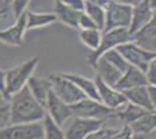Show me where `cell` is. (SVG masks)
Segmentation results:
<instances>
[{
    "label": "cell",
    "mask_w": 156,
    "mask_h": 139,
    "mask_svg": "<svg viewBox=\"0 0 156 139\" xmlns=\"http://www.w3.org/2000/svg\"><path fill=\"white\" fill-rule=\"evenodd\" d=\"M132 9L133 7L120 5L111 0L105 7V27L104 31L119 29V28H127L130 25L132 20Z\"/></svg>",
    "instance_id": "8992f818"
},
{
    "label": "cell",
    "mask_w": 156,
    "mask_h": 139,
    "mask_svg": "<svg viewBox=\"0 0 156 139\" xmlns=\"http://www.w3.org/2000/svg\"><path fill=\"white\" fill-rule=\"evenodd\" d=\"M135 136H148L156 130V111H149L136 122L129 124Z\"/></svg>",
    "instance_id": "7402d4cb"
},
{
    "label": "cell",
    "mask_w": 156,
    "mask_h": 139,
    "mask_svg": "<svg viewBox=\"0 0 156 139\" xmlns=\"http://www.w3.org/2000/svg\"><path fill=\"white\" fill-rule=\"evenodd\" d=\"M101 57H104L108 63H111L114 67H117L121 73L126 72V70L130 66L129 64L127 63V60L125 59L122 57V55L119 52L117 49H112L110 51L105 52Z\"/></svg>",
    "instance_id": "4316f807"
},
{
    "label": "cell",
    "mask_w": 156,
    "mask_h": 139,
    "mask_svg": "<svg viewBox=\"0 0 156 139\" xmlns=\"http://www.w3.org/2000/svg\"><path fill=\"white\" fill-rule=\"evenodd\" d=\"M84 13L87 14L91 18L93 22L96 23L98 29H100L101 31L104 30L105 27V7H101L99 5L90 4V2H85L84 1Z\"/></svg>",
    "instance_id": "484cf974"
},
{
    "label": "cell",
    "mask_w": 156,
    "mask_h": 139,
    "mask_svg": "<svg viewBox=\"0 0 156 139\" xmlns=\"http://www.w3.org/2000/svg\"><path fill=\"white\" fill-rule=\"evenodd\" d=\"M8 1H9V2H11V1H12V0H8Z\"/></svg>",
    "instance_id": "ee69618b"
},
{
    "label": "cell",
    "mask_w": 156,
    "mask_h": 139,
    "mask_svg": "<svg viewBox=\"0 0 156 139\" xmlns=\"http://www.w3.org/2000/svg\"><path fill=\"white\" fill-rule=\"evenodd\" d=\"M85 2H90V4H94V5H99L101 7H106V5L110 2L111 0H84Z\"/></svg>",
    "instance_id": "f35d334b"
},
{
    "label": "cell",
    "mask_w": 156,
    "mask_h": 139,
    "mask_svg": "<svg viewBox=\"0 0 156 139\" xmlns=\"http://www.w3.org/2000/svg\"><path fill=\"white\" fill-rule=\"evenodd\" d=\"M105 121L72 116L62 126L65 133V139H84L87 134L101 127Z\"/></svg>",
    "instance_id": "ba28073f"
},
{
    "label": "cell",
    "mask_w": 156,
    "mask_h": 139,
    "mask_svg": "<svg viewBox=\"0 0 156 139\" xmlns=\"http://www.w3.org/2000/svg\"><path fill=\"white\" fill-rule=\"evenodd\" d=\"M112 1H114L117 4H120V5H125V6L135 7L140 2H142L143 0H112Z\"/></svg>",
    "instance_id": "d590c367"
},
{
    "label": "cell",
    "mask_w": 156,
    "mask_h": 139,
    "mask_svg": "<svg viewBox=\"0 0 156 139\" xmlns=\"http://www.w3.org/2000/svg\"><path fill=\"white\" fill-rule=\"evenodd\" d=\"M135 134L133 132L132 127L128 124H122L118 129V131L112 137L111 139H134Z\"/></svg>",
    "instance_id": "f546056e"
},
{
    "label": "cell",
    "mask_w": 156,
    "mask_h": 139,
    "mask_svg": "<svg viewBox=\"0 0 156 139\" xmlns=\"http://www.w3.org/2000/svg\"><path fill=\"white\" fill-rule=\"evenodd\" d=\"M11 124V114H9V104L0 107V131Z\"/></svg>",
    "instance_id": "4dcf8cb0"
},
{
    "label": "cell",
    "mask_w": 156,
    "mask_h": 139,
    "mask_svg": "<svg viewBox=\"0 0 156 139\" xmlns=\"http://www.w3.org/2000/svg\"><path fill=\"white\" fill-rule=\"evenodd\" d=\"M154 18L156 19V11H154Z\"/></svg>",
    "instance_id": "7bdbcfd3"
},
{
    "label": "cell",
    "mask_w": 156,
    "mask_h": 139,
    "mask_svg": "<svg viewBox=\"0 0 156 139\" xmlns=\"http://www.w3.org/2000/svg\"><path fill=\"white\" fill-rule=\"evenodd\" d=\"M149 111L143 109L141 107H137L130 102H127L126 104L119 108L118 110L114 111V116L115 118L121 123V124H132L134 122H136L137 119H140L143 117L146 114H148Z\"/></svg>",
    "instance_id": "ffe728a7"
},
{
    "label": "cell",
    "mask_w": 156,
    "mask_h": 139,
    "mask_svg": "<svg viewBox=\"0 0 156 139\" xmlns=\"http://www.w3.org/2000/svg\"><path fill=\"white\" fill-rule=\"evenodd\" d=\"M130 41H132V35L127 28H119V29L104 31L98 49L96 51H91L86 56L87 63L92 66L105 52L110 51L112 49H117L118 46Z\"/></svg>",
    "instance_id": "3957f363"
},
{
    "label": "cell",
    "mask_w": 156,
    "mask_h": 139,
    "mask_svg": "<svg viewBox=\"0 0 156 139\" xmlns=\"http://www.w3.org/2000/svg\"><path fill=\"white\" fill-rule=\"evenodd\" d=\"M154 19V9L150 7L149 0H143L139 5L133 7L132 9V20L128 27L130 35L136 33L142 27Z\"/></svg>",
    "instance_id": "5bb4252c"
},
{
    "label": "cell",
    "mask_w": 156,
    "mask_h": 139,
    "mask_svg": "<svg viewBox=\"0 0 156 139\" xmlns=\"http://www.w3.org/2000/svg\"><path fill=\"white\" fill-rule=\"evenodd\" d=\"M78 36L80 42L91 51H96L100 44L103 31L100 29H80L78 30Z\"/></svg>",
    "instance_id": "cb8c5ba5"
},
{
    "label": "cell",
    "mask_w": 156,
    "mask_h": 139,
    "mask_svg": "<svg viewBox=\"0 0 156 139\" xmlns=\"http://www.w3.org/2000/svg\"><path fill=\"white\" fill-rule=\"evenodd\" d=\"M149 5L154 11H156V0H149Z\"/></svg>",
    "instance_id": "60d3db41"
},
{
    "label": "cell",
    "mask_w": 156,
    "mask_h": 139,
    "mask_svg": "<svg viewBox=\"0 0 156 139\" xmlns=\"http://www.w3.org/2000/svg\"><path fill=\"white\" fill-rule=\"evenodd\" d=\"M117 50L122 55V57L127 60V63L130 66L136 67L144 73H147L150 63L156 57V53L143 50L142 48L136 45L132 41L118 46Z\"/></svg>",
    "instance_id": "5b68a950"
},
{
    "label": "cell",
    "mask_w": 156,
    "mask_h": 139,
    "mask_svg": "<svg viewBox=\"0 0 156 139\" xmlns=\"http://www.w3.org/2000/svg\"><path fill=\"white\" fill-rule=\"evenodd\" d=\"M32 0H12L11 7H12V14L14 19H18L21 14L27 12V7Z\"/></svg>",
    "instance_id": "f1b7e54d"
},
{
    "label": "cell",
    "mask_w": 156,
    "mask_h": 139,
    "mask_svg": "<svg viewBox=\"0 0 156 139\" xmlns=\"http://www.w3.org/2000/svg\"><path fill=\"white\" fill-rule=\"evenodd\" d=\"M132 42L142 48L143 50L156 53V19L132 35Z\"/></svg>",
    "instance_id": "4fadbf2b"
},
{
    "label": "cell",
    "mask_w": 156,
    "mask_h": 139,
    "mask_svg": "<svg viewBox=\"0 0 156 139\" xmlns=\"http://www.w3.org/2000/svg\"><path fill=\"white\" fill-rule=\"evenodd\" d=\"M48 79L51 84V91L66 104L71 106L85 99V94L78 88L75 82L68 79L63 73H51Z\"/></svg>",
    "instance_id": "277c9868"
},
{
    "label": "cell",
    "mask_w": 156,
    "mask_h": 139,
    "mask_svg": "<svg viewBox=\"0 0 156 139\" xmlns=\"http://www.w3.org/2000/svg\"><path fill=\"white\" fill-rule=\"evenodd\" d=\"M46 111L52 118V121L61 126L64 125L73 116L70 106L66 104L64 101H62L52 91L49 93V96L47 100Z\"/></svg>",
    "instance_id": "7c38bea8"
},
{
    "label": "cell",
    "mask_w": 156,
    "mask_h": 139,
    "mask_svg": "<svg viewBox=\"0 0 156 139\" xmlns=\"http://www.w3.org/2000/svg\"><path fill=\"white\" fill-rule=\"evenodd\" d=\"M94 81H96V85H97L100 102L104 106L108 107L110 109H113L115 111L128 102L127 99L125 98V95L122 94V92H120L117 88L107 85L98 75H96Z\"/></svg>",
    "instance_id": "30bf717a"
},
{
    "label": "cell",
    "mask_w": 156,
    "mask_h": 139,
    "mask_svg": "<svg viewBox=\"0 0 156 139\" xmlns=\"http://www.w3.org/2000/svg\"><path fill=\"white\" fill-rule=\"evenodd\" d=\"M56 21L57 18L54 13H37V12L27 11V30L50 26Z\"/></svg>",
    "instance_id": "603a6c76"
},
{
    "label": "cell",
    "mask_w": 156,
    "mask_h": 139,
    "mask_svg": "<svg viewBox=\"0 0 156 139\" xmlns=\"http://www.w3.org/2000/svg\"><path fill=\"white\" fill-rule=\"evenodd\" d=\"M134 139H146V136H135Z\"/></svg>",
    "instance_id": "b9f144b4"
},
{
    "label": "cell",
    "mask_w": 156,
    "mask_h": 139,
    "mask_svg": "<svg viewBox=\"0 0 156 139\" xmlns=\"http://www.w3.org/2000/svg\"><path fill=\"white\" fill-rule=\"evenodd\" d=\"M68 79H70L72 82H75V85L85 94L86 98L92 100H96L100 102L99 99V94H98V88L96 85L94 79L92 80L90 78H86L84 75H80L77 73H63Z\"/></svg>",
    "instance_id": "44dd1931"
},
{
    "label": "cell",
    "mask_w": 156,
    "mask_h": 139,
    "mask_svg": "<svg viewBox=\"0 0 156 139\" xmlns=\"http://www.w3.org/2000/svg\"><path fill=\"white\" fill-rule=\"evenodd\" d=\"M92 67L96 70V75H98L104 82L107 85L114 87L117 85V82L120 80L122 73L118 70L117 67H114L111 63H108L104 57H100L99 59L92 65Z\"/></svg>",
    "instance_id": "2e32d148"
},
{
    "label": "cell",
    "mask_w": 156,
    "mask_h": 139,
    "mask_svg": "<svg viewBox=\"0 0 156 139\" xmlns=\"http://www.w3.org/2000/svg\"><path fill=\"white\" fill-rule=\"evenodd\" d=\"M83 12L73 9L71 7L66 6L64 4H62L58 0H55V15L57 18V20L61 21L63 25L78 29V22L79 18Z\"/></svg>",
    "instance_id": "d6986e66"
},
{
    "label": "cell",
    "mask_w": 156,
    "mask_h": 139,
    "mask_svg": "<svg viewBox=\"0 0 156 139\" xmlns=\"http://www.w3.org/2000/svg\"><path fill=\"white\" fill-rule=\"evenodd\" d=\"M8 103V99H7L6 96H5V94L2 92H0V107L1 106H5Z\"/></svg>",
    "instance_id": "ab89813d"
},
{
    "label": "cell",
    "mask_w": 156,
    "mask_h": 139,
    "mask_svg": "<svg viewBox=\"0 0 156 139\" xmlns=\"http://www.w3.org/2000/svg\"><path fill=\"white\" fill-rule=\"evenodd\" d=\"M27 87L30 91L32 95L39 101L42 106L46 108V103L49 93L51 92V84L48 78H39V77H30L27 82Z\"/></svg>",
    "instance_id": "ac0fdd59"
},
{
    "label": "cell",
    "mask_w": 156,
    "mask_h": 139,
    "mask_svg": "<svg viewBox=\"0 0 156 139\" xmlns=\"http://www.w3.org/2000/svg\"><path fill=\"white\" fill-rule=\"evenodd\" d=\"M110 118L111 117H108V118L105 121L101 127H99L98 130L91 132L90 134H87L84 139H111V137L117 132L118 129L122 125V124L119 126H111Z\"/></svg>",
    "instance_id": "83f0119b"
},
{
    "label": "cell",
    "mask_w": 156,
    "mask_h": 139,
    "mask_svg": "<svg viewBox=\"0 0 156 139\" xmlns=\"http://www.w3.org/2000/svg\"><path fill=\"white\" fill-rule=\"evenodd\" d=\"M9 12H12L11 2L8 0H0V20L7 18Z\"/></svg>",
    "instance_id": "e575fe53"
},
{
    "label": "cell",
    "mask_w": 156,
    "mask_h": 139,
    "mask_svg": "<svg viewBox=\"0 0 156 139\" xmlns=\"http://www.w3.org/2000/svg\"><path fill=\"white\" fill-rule=\"evenodd\" d=\"M148 78L147 74L142 72L141 70H139L134 66H129L126 72L122 73L120 80L117 82V85L114 86V88H117L118 91L124 92L130 88H135V87L140 86H148Z\"/></svg>",
    "instance_id": "9a60e30c"
},
{
    "label": "cell",
    "mask_w": 156,
    "mask_h": 139,
    "mask_svg": "<svg viewBox=\"0 0 156 139\" xmlns=\"http://www.w3.org/2000/svg\"><path fill=\"white\" fill-rule=\"evenodd\" d=\"M122 94L127 99V101L130 102V103H133V104H135L137 107H141V108L148 110V111H155L153 103H151L148 86H140L135 87V88H130V89L124 91Z\"/></svg>",
    "instance_id": "e0dca14e"
},
{
    "label": "cell",
    "mask_w": 156,
    "mask_h": 139,
    "mask_svg": "<svg viewBox=\"0 0 156 139\" xmlns=\"http://www.w3.org/2000/svg\"><path fill=\"white\" fill-rule=\"evenodd\" d=\"M8 104L11 124L42 122L47 115L46 108L33 96L27 85L9 98Z\"/></svg>",
    "instance_id": "6da1fadb"
},
{
    "label": "cell",
    "mask_w": 156,
    "mask_h": 139,
    "mask_svg": "<svg viewBox=\"0 0 156 139\" xmlns=\"http://www.w3.org/2000/svg\"><path fill=\"white\" fill-rule=\"evenodd\" d=\"M62 4L71 7L73 9H77L80 12H84V0H58Z\"/></svg>",
    "instance_id": "836d02e7"
},
{
    "label": "cell",
    "mask_w": 156,
    "mask_h": 139,
    "mask_svg": "<svg viewBox=\"0 0 156 139\" xmlns=\"http://www.w3.org/2000/svg\"><path fill=\"white\" fill-rule=\"evenodd\" d=\"M72 115L76 117H83V118H93V119H107L108 117H111L114 110L110 109L108 107L104 106L101 102L96 101V100L85 99L78 101L77 103L71 104Z\"/></svg>",
    "instance_id": "52a82bcc"
},
{
    "label": "cell",
    "mask_w": 156,
    "mask_h": 139,
    "mask_svg": "<svg viewBox=\"0 0 156 139\" xmlns=\"http://www.w3.org/2000/svg\"><path fill=\"white\" fill-rule=\"evenodd\" d=\"M0 139H43L42 122L9 124L0 131Z\"/></svg>",
    "instance_id": "9c48e42d"
},
{
    "label": "cell",
    "mask_w": 156,
    "mask_h": 139,
    "mask_svg": "<svg viewBox=\"0 0 156 139\" xmlns=\"http://www.w3.org/2000/svg\"><path fill=\"white\" fill-rule=\"evenodd\" d=\"M94 28H97L96 23L93 22V20L87 14H85L83 12L80 18H79V22H78V30H80V29H94Z\"/></svg>",
    "instance_id": "1f68e13d"
},
{
    "label": "cell",
    "mask_w": 156,
    "mask_h": 139,
    "mask_svg": "<svg viewBox=\"0 0 156 139\" xmlns=\"http://www.w3.org/2000/svg\"><path fill=\"white\" fill-rule=\"evenodd\" d=\"M148 91H149L150 99H151V103L154 107V110L156 111V86L154 85H148Z\"/></svg>",
    "instance_id": "74e56055"
},
{
    "label": "cell",
    "mask_w": 156,
    "mask_h": 139,
    "mask_svg": "<svg viewBox=\"0 0 156 139\" xmlns=\"http://www.w3.org/2000/svg\"><path fill=\"white\" fill-rule=\"evenodd\" d=\"M27 12L15 19L14 25L0 30V42L11 46H21L27 31Z\"/></svg>",
    "instance_id": "8fae6325"
},
{
    "label": "cell",
    "mask_w": 156,
    "mask_h": 139,
    "mask_svg": "<svg viewBox=\"0 0 156 139\" xmlns=\"http://www.w3.org/2000/svg\"><path fill=\"white\" fill-rule=\"evenodd\" d=\"M39 57H33L30 59L21 63L16 66L9 68L6 72V91L5 95L9 101V98L22 89L27 85L28 80L33 77L35 68L39 65Z\"/></svg>",
    "instance_id": "7a4b0ae2"
},
{
    "label": "cell",
    "mask_w": 156,
    "mask_h": 139,
    "mask_svg": "<svg viewBox=\"0 0 156 139\" xmlns=\"http://www.w3.org/2000/svg\"><path fill=\"white\" fill-rule=\"evenodd\" d=\"M146 74H147L149 85L156 86V57L154 58V60L150 63L149 68H148V71H147Z\"/></svg>",
    "instance_id": "d6a6232c"
},
{
    "label": "cell",
    "mask_w": 156,
    "mask_h": 139,
    "mask_svg": "<svg viewBox=\"0 0 156 139\" xmlns=\"http://www.w3.org/2000/svg\"><path fill=\"white\" fill-rule=\"evenodd\" d=\"M43 126V139H65V133L63 127L58 125L56 122L47 114L42 119Z\"/></svg>",
    "instance_id": "d4e9b609"
},
{
    "label": "cell",
    "mask_w": 156,
    "mask_h": 139,
    "mask_svg": "<svg viewBox=\"0 0 156 139\" xmlns=\"http://www.w3.org/2000/svg\"><path fill=\"white\" fill-rule=\"evenodd\" d=\"M5 91H6V72L0 68V92L5 94Z\"/></svg>",
    "instance_id": "8d00e7d4"
}]
</instances>
